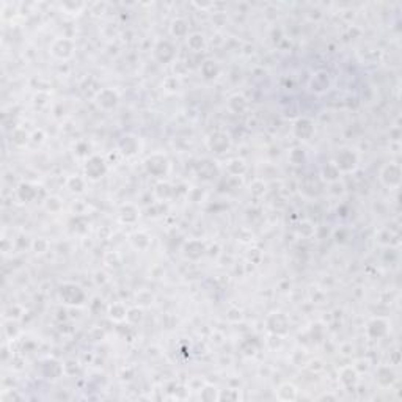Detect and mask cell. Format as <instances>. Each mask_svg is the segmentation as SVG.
Wrapping results in <instances>:
<instances>
[{"label": "cell", "mask_w": 402, "mask_h": 402, "mask_svg": "<svg viewBox=\"0 0 402 402\" xmlns=\"http://www.w3.org/2000/svg\"><path fill=\"white\" fill-rule=\"evenodd\" d=\"M339 176H341V171L336 168L335 164H327L321 170V179L325 181V182H328V184L338 182L339 181Z\"/></svg>", "instance_id": "cell-21"}, {"label": "cell", "mask_w": 402, "mask_h": 402, "mask_svg": "<svg viewBox=\"0 0 402 402\" xmlns=\"http://www.w3.org/2000/svg\"><path fill=\"white\" fill-rule=\"evenodd\" d=\"M30 134L25 131V129H16L13 134H11V140H13V143L16 146H25L28 143V140H30Z\"/></svg>", "instance_id": "cell-26"}, {"label": "cell", "mask_w": 402, "mask_h": 402, "mask_svg": "<svg viewBox=\"0 0 402 402\" xmlns=\"http://www.w3.org/2000/svg\"><path fill=\"white\" fill-rule=\"evenodd\" d=\"M32 249H33V252L37 253V255H41V253L47 252V249H49V242H47L46 239H43V237H38V239H35V240H33Z\"/></svg>", "instance_id": "cell-34"}, {"label": "cell", "mask_w": 402, "mask_h": 402, "mask_svg": "<svg viewBox=\"0 0 402 402\" xmlns=\"http://www.w3.org/2000/svg\"><path fill=\"white\" fill-rule=\"evenodd\" d=\"M95 101H96L99 109H102V110H112V109H115L118 106L119 95L113 88H102L101 91H98Z\"/></svg>", "instance_id": "cell-6"}, {"label": "cell", "mask_w": 402, "mask_h": 402, "mask_svg": "<svg viewBox=\"0 0 402 402\" xmlns=\"http://www.w3.org/2000/svg\"><path fill=\"white\" fill-rule=\"evenodd\" d=\"M154 57L159 60L161 63H171L176 57V52H174V46L170 41H161L157 43L154 47Z\"/></svg>", "instance_id": "cell-13"}, {"label": "cell", "mask_w": 402, "mask_h": 402, "mask_svg": "<svg viewBox=\"0 0 402 402\" xmlns=\"http://www.w3.org/2000/svg\"><path fill=\"white\" fill-rule=\"evenodd\" d=\"M60 297L63 303L71 306H80L85 302V292L74 283H65L60 288Z\"/></svg>", "instance_id": "cell-1"}, {"label": "cell", "mask_w": 402, "mask_h": 402, "mask_svg": "<svg viewBox=\"0 0 402 402\" xmlns=\"http://www.w3.org/2000/svg\"><path fill=\"white\" fill-rule=\"evenodd\" d=\"M138 209L134 204H125L123 207L119 209V222L126 223V225H132L138 220Z\"/></svg>", "instance_id": "cell-20"}, {"label": "cell", "mask_w": 402, "mask_h": 402, "mask_svg": "<svg viewBox=\"0 0 402 402\" xmlns=\"http://www.w3.org/2000/svg\"><path fill=\"white\" fill-rule=\"evenodd\" d=\"M240 393L239 390H222L219 393V400H239Z\"/></svg>", "instance_id": "cell-35"}, {"label": "cell", "mask_w": 402, "mask_h": 402, "mask_svg": "<svg viewBox=\"0 0 402 402\" xmlns=\"http://www.w3.org/2000/svg\"><path fill=\"white\" fill-rule=\"evenodd\" d=\"M206 253V245L201 240H189L184 245V256L189 259H200Z\"/></svg>", "instance_id": "cell-15"}, {"label": "cell", "mask_w": 402, "mask_h": 402, "mask_svg": "<svg viewBox=\"0 0 402 402\" xmlns=\"http://www.w3.org/2000/svg\"><path fill=\"white\" fill-rule=\"evenodd\" d=\"M201 399H204V400H219V393L212 387H206L204 390H201Z\"/></svg>", "instance_id": "cell-39"}, {"label": "cell", "mask_w": 402, "mask_h": 402, "mask_svg": "<svg viewBox=\"0 0 402 402\" xmlns=\"http://www.w3.org/2000/svg\"><path fill=\"white\" fill-rule=\"evenodd\" d=\"M201 73L206 79H214L219 74V66L212 60H206L201 66Z\"/></svg>", "instance_id": "cell-28"}, {"label": "cell", "mask_w": 402, "mask_h": 402, "mask_svg": "<svg viewBox=\"0 0 402 402\" xmlns=\"http://www.w3.org/2000/svg\"><path fill=\"white\" fill-rule=\"evenodd\" d=\"M179 88H181V80L176 76L167 77L164 80V90L167 93H176V91H179Z\"/></svg>", "instance_id": "cell-31"}, {"label": "cell", "mask_w": 402, "mask_h": 402, "mask_svg": "<svg viewBox=\"0 0 402 402\" xmlns=\"http://www.w3.org/2000/svg\"><path fill=\"white\" fill-rule=\"evenodd\" d=\"M228 170L233 174H236V176H239V174H242L243 171H245V162H243L242 159H233L228 164Z\"/></svg>", "instance_id": "cell-33"}, {"label": "cell", "mask_w": 402, "mask_h": 402, "mask_svg": "<svg viewBox=\"0 0 402 402\" xmlns=\"http://www.w3.org/2000/svg\"><path fill=\"white\" fill-rule=\"evenodd\" d=\"M300 192L308 198L318 197L322 192V179L313 176V174H308V176H305L303 181L300 182Z\"/></svg>", "instance_id": "cell-9"}, {"label": "cell", "mask_w": 402, "mask_h": 402, "mask_svg": "<svg viewBox=\"0 0 402 402\" xmlns=\"http://www.w3.org/2000/svg\"><path fill=\"white\" fill-rule=\"evenodd\" d=\"M388 331V322L385 319H373L368 325V335L371 338H382L385 336Z\"/></svg>", "instance_id": "cell-18"}, {"label": "cell", "mask_w": 402, "mask_h": 402, "mask_svg": "<svg viewBox=\"0 0 402 402\" xmlns=\"http://www.w3.org/2000/svg\"><path fill=\"white\" fill-rule=\"evenodd\" d=\"M68 189L74 194H82L85 190V179L80 176H71L68 179Z\"/></svg>", "instance_id": "cell-30"}, {"label": "cell", "mask_w": 402, "mask_h": 402, "mask_svg": "<svg viewBox=\"0 0 402 402\" xmlns=\"http://www.w3.org/2000/svg\"><path fill=\"white\" fill-rule=\"evenodd\" d=\"M380 181L388 189H396L400 184V167L396 162H390L383 165L380 170Z\"/></svg>", "instance_id": "cell-5"}, {"label": "cell", "mask_w": 402, "mask_h": 402, "mask_svg": "<svg viewBox=\"0 0 402 402\" xmlns=\"http://www.w3.org/2000/svg\"><path fill=\"white\" fill-rule=\"evenodd\" d=\"M126 319L131 321L132 324H137V322H140L143 319V311L138 310V308H132V310L128 311V318Z\"/></svg>", "instance_id": "cell-37"}, {"label": "cell", "mask_w": 402, "mask_h": 402, "mask_svg": "<svg viewBox=\"0 0 402 402\" xmlns=\"http://www.w3.org/2000/svg\"><path fill=\"white\" fill-rule=\"evenodd\" d=\"M131 243L137 250H146L151 245V237L143 231H138L131 236Z\"/></svg>", "instance_id": "cell-24"}, {"label": "cell", "mask_w": 402, "mask_h": 402, "mask_svg": "<svg viewBox=\"0 0 402 402\" xmlns=\"http://www.w3.org/2000/svg\"><path fill=\"white\" fill-rule=\"evenodd\" d=\"M119 148L121 151H123L126 156H132L137 152L138 149V142H137V138L132 137V135H125L123 138H121V142H119Z\"/></svg>", "instance_id": "cell-25"}, {"label": "cell", "mask_w": 402, "mask_h": 402, "mask_svg": "<svg viewBox=\"0 0 402 402\" xmlns=\"http://www.w3.org/2000/svg\"><path fill=\"white\" fill-rule=\"evenodd\" d=\"M339 380L344 387L347 388H352L357 385L358 382V373H357V368L355 366H346V368L341 369L339 373Z\"/></svg>", "instance_id": "cell-17"}, {"label": "cell", "mask_w": 402, "mask_h": 402, "mask_svg": "<svg viewBox=\"0 0 402 402\" xmlns=\"http://www.w3.org/2000/svg\"><path fill=\"white\" fill-rule=\"evenodd\" d=\"M336 399H338L336 394H330V393H328V394H327V393H325V394H321V396L318 397V400H336Z\"/></svg>", "instance_id": "cell-40"}, {"label": "cell", "mask_w": 402, "mask_h": 402, "mask_svg": "<svg viewBox=\"0 0 402 402\" xmlns=\"http://www.w3.org/2000/svg\"><path fill=\"white\" fill-rule=\"evenodd\" d=\"M330 85H331V80H330L328 73H325V71L314 73L310 79V83H308L310 90L316 95H324L325 91H328Z\"/></svg>", "instance_id": "cell-8"}, {"label": "cell", "mask_w": 402, "mask_h": 402, "mask_svg": "<svg viewBox=\"0 0 402 402\" xmlns=\"http://www.w3.org/2000/svg\"><path fill=\"white\" fill-rule=\"evenodd\" d=\"M207 146H209V149H211V151H214L217 154H222V152L230 149L231 140L225 132H214V134H211V137L207 138Z\"/></svg>", "instance_id": "cell-10"}, {"label": "cell", "mask_w": 402, "mask_h": 402, "mask_svg": "<svg viewBox=\"0 0 402 402\" xmlns=\"http://www.w3.org/2000/svg\"><path fill=\"white\" fill-rule=\"evenodd\" d=\"M394 380H396V374L390 366H379L377 371H376V382L379 383V385L390 387V385H393Z\"/></svg>", "instance_id": "cell-16"}, {"label": "cell", "mask_w": 402, "mask_h": 402, "mask_svg": "<svg viewBox=\"0 0 402 402\" xmlns=\"http://www.w3.org/2000/svg\"><path fill=\"white\" fill-rule=\"evenodd\" d=\"M187 32H189V27H187V22L184 19H176L173 21L171 24V35L173 37H187Z\"/></svg>", "instance_id": "cell-29"}, {"label": "cell", "mask_w": 402, "mask_h": 402, "mask_svg": "<svg viewBox=\"0 0 402 402\" xmlns=\"http://www.w3.org/2000/svg\"><path fill=\"white\" fill-rule=\"evenodd\" d=\"M76 44L69 38H57L50 44V54L58 60H69L74 55Z\"/></svg>", "instance_id": "cell-3"}, {"label": "cell", "mask_w": 402, "mask_h": 402, "mask_svg": "<svg viewBox=\"0 0 402 402\" xmlns=\"http://www.w3.org/2000/svg\"><path fill=\"white\" fill-rule=\"evenodd\" d=\"M83 171H85L86 179H90V181H99L101 178L106 176L107 165H106V162H104L102 157L91 156L90 159L86 161V164L83 167Z\"/></svg>", "instance_id": "cell-2"}, {"label": "cell", "mask_w": 402, "mask_h": 402, "mask_svg": "<svg viewBox=\"0 0 402 402\" xmlns=\"http://www.w3.org/2000/svg\"><path fill=\"white\" fill-rule=\"evenodd\" d=\"M21 399H22V396L19 393L13 391V390H5L2 393V396H0V400L2 402H13V400H21Z\"/></svg>", "instance_id": "cell-38"}, {"label": "cell", "mask_w": 402, "mask_h": 402, "mask_svg": "<svg viewBox=\"0 0 402 402\" xmlns=\"http://www.w3.org/2000/svg\"><path fill=\"white\" fill-rule=\"evenodd\" d=\"M145 167H146V171H148L149 174H152V176H157V178H161V176H164V174H167L170 164H168L167 156L156 152V154L149 156L148 159L145 161Z\"/></svg>", "instance_id": "cell-4"}, {"label": "cell", "mask_w": 402, "mask_h": 402, "mask_svg": "<svg viewBox=\"0 0 402 402\" xmlns=\"http://www.w3.org/2000/svg\"><path fill=\"white\" fill-rule=\"evenodd\" d=\"M41 373L46 379L49 380H57L63 376L65 373V366L55 360H46L41 366Z\"/></svg>", "instance_id": "cell-14"}, {"label": "cell", "mask_w": 402, "mask_h": 402, "mask_svg": "<svg viewBox=\"0 0 402 402\" xmlns=\"http://www.w3.org/2000/svg\"><path fill=\"white\" fill-rule=\"evenodd\" d=\"M187 44L192 50L200 52L204 47V37L201 33H192L190 37H187Z\"/></svg>", "instance_id": "cell-27"}, {"label": "cell", "mask_w": 402, "mask_h": 402, "mask_svg": "<svg viewBox=\"0 0 402 402\" xmlns=\"http://www.w3.org/2000/svg\"><path fill=\"white\" fill-rule=\"evenodd\" d=\"M157 195H159V198H168V197H171V194H173V190H171V185L168 184V182H162V184H159L157 185Z\"/></svg>", "instance_id": "cell-36"}, {"label": "cell", "mask_w": 402, "mask_h": 402, "mask_svg": "<svg viewBox=\"0 0 402 402\" xmlns=\"http://www.w3.org/2000/svg\"><path fill=\"white\" fill-rule=\"evenodd\" d=\"M267 327L272 333L275 335H286L288 333V327H289V321L285 314L282 313H273L272 316L267 319Z\"/></svg>", "instance_id": "cell-12"}, {"label": "cell", "mask_w": 402, "mask_h": 402, "mask_svg": "<svg viewBox=\"0 0 402 402\" xmlns=\"http://www.w3.org/2000/svg\"><path fill=\"white\" fill-rule=\"evenodd\" d=\"M230 107H231L233 112L239 113V112H242L243 109L247 107V101H245V98L240 96V95H234V96L230 99Z\"/></svg>", "instance_id": "cell-32"}, {"label": "cell", "mask_w": 402, "mask_h": 402, "mask_svg": "<svg viewBox=\"0 0 402 402\" xmlns=\"http://www.w3.org/2000/svg\"><path fill=\"white\" fill-rule=\"evenodd\" d=\"M333 164L336 165V168L341 173H349V171H354L357 168L358 159H357V154L352 149H341Z\"/></svg>", "instance_id": "cell-7"}, {"label": "cell", "mask_w": 402, "mask_h": 402, "mask_svg": "<svg viewBox=\"0 0 402 402\" xmlns=\"http://www.w3.org/2000/svg\"><path fill=\"white\" fill-rule=\"evenodd\" d=\"M297 396H299V390L294 385V383H282L276 390V397L280 400H295Z\"/></svg>", "instance_id": "cell-19"}, {"label": "cell", "mask_w": 402, "mask_h": 402, "mask_svg": "<svg viewBox=\"0 0 402 402\" xmlns=\"http://www.w3.org/2000/svg\"><path fill=\"white\" fill-rule=\"evenodd\" d=\"M17 197H19L22 201L28 203V201H33L35 198L38 197V189L28 184V182H22L19 187H17Z\"/></svg>", "instance_id": "cell-22"}, {"label": "cell", "mask_w": 402, "mask_h": 402, "mask_svg": "<svg viewBox=\"0 0 402 402\" xmlns=\"http://www.w3.org/2000/svg\"><path fill=\"white\" fill-rule=\"evenodd\" d=\"M294 135L299 140H308L314 134V121L310 118H299L292 128Z\"/></svg>", "instance_id": "cell-11"}, {"label": "cell", "mask_w": 402, "mask_h": 402, "mask_svg": "<svg viewBox=\"0 0 402 402\" xmlns=\"http://www.w3.org/2000/svg\"><path fill=\"white\" fill-rule=\"evenodd\" d=\"M128 308L123 305V303H112L110 306H109V318L112 319V321H115V322H121V321H125L126 318H128Z\"/></svg>", "instance_id": "cell-23"}]
</instances>
